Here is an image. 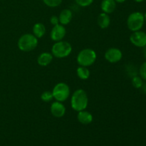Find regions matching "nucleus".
<instances>
[{
	"mask_svg": "<svg viewBox=\"0 0 146 146\" xmlns=\"http://www.w3.org/2000/svg\"><path fill=\"white\" fill-rule=\"evenodd\" d=\"M88 104V97L84 89H77L71 96V106L75 111H81L86 110Z\"/></svg>",
	"mask_w": 146,
	"mask_h": 146,
	"instance_id": "1",
	"label": "nucleus"
},
{
	"mask_svg": "<svg viewBox=\"0 0 146 146\" xmlns=\"http://www.w3.org/2000/svg\"><path fill=\"white\" fill-rule=\"evenodd\" d=\"M38 42V38L34 34H25L19 37L17 42V46L20 51L29 52L36 48Z\"/></svg>",
	"mask_w": 146,
	"mask_h": 146,
	"instance_id": "2",
	"label": "nucleus"
},
{
	"mask_svg": "<svg viewBox=\"0 0 146 146\" xmlns=\"http://www.w3.org/2000/svg\"><path fill=\"white\" fill-rule=\"evenodd\" d=\"M97 55L96 51L92 48H84L82 49L76 57V61L81 66L88 67L93 65L96 60Z\"/></svg>",
	"mask_w": 146,
	"mask_h": 146,
	"instance_id": "3",
	"label": "nucleus"
},
{
	"mask_svg": "<svg viewBox=\"0 0 146 146\" xmlns=\"http://www.w3.org/2000/svg\"><path fill=\"white\" fill-rule=\"evenodd\" d=\"M72 51V46L69 42L60 41L56 42L51 48L53 56L58 58H64L68 56Z\"/></svg>",
	"mask_w": 146,
	"mask_h": 146,
	"instance_id": "4",
	"label": "nucleus"
},
{
	"mask_svg": "<svg viewBox=\"0 0 146 146\" xmlns=\"http://www.w3.org/2000/svg\"><path fill=\"white\" fill-rule=\"evenodd\" d=\"M144 22V14L140 11H135L128 16L127 19V27L133 32L140 31L143 27Z\"/></svg>",
	"mask_w": 146,
	"mask_h": 146,
	"instance_id": "5",
	"label": "nucleus"
},
{
	"mask_svg": "<svg viewBox=\"0 0 146 146\" xmlns=\"http://www.w3.org/2000/svg\"><path fill=\"white\" fill-rule=\"evenodd\" d=\"M54 99L59 102H64L69 97L71 91L70 88L66 83L60 82L56 84L52 90Z\"/></svg>",
	"mask_w": 146,
	"mask_h": 146,
	"instance_id": "6",
	"label": "nucleus"
},
{
	"mask_svg": "<svg viewBox=\"0 0 146 146\" xmlns=\"http://www.w3.org/2000/svg\"><path fill=\"white\" fill-rule=\"evenodd\" d=\"M130 41L133 45L139 48L146 46V33L144 31H133L130 36Z\"/></svg>",
	"mask_w": 146,
	"mask_h": 146,
	"instance_id": "7",
	"label": "nucleus"
},
{
	"mask_svg": "<svg viewBox=\"0 0 146 146\" xmlns=\"http://www.w3.org/2000/svg\"><path fill=\"white\" fill-rule=\"evenodd\" d=\"M105 59L107 61L111 64H115L118 63L122 59L123 53L119 48H110L107 50L104 54Z\"/></svg>",
	"mask_w": 146,
	"mask_h": 146,
	"instance_id": "8",
	"label": "nucleus"
},
{
	"mask_svg": "<svg viewBox=\"0 0 146 146\" xmlns=\"http://www.w3.org/2000/svg\"><path fill=\"white\" fill-rule=\"evenodd\" d=\"M66 34V29L62 24H57L54 26L50 34L51 38L55 42L62 41Z\"/></svg>",
	"mask_w": 146,
	"mask_h": 146,
	"instance_id": "9",
	"label": "nucleus"
},
{
	"mask_svg": "<svg viewBox=\"0 0 146 146\" xmlns=\"http://www.w3.org/2000/svg\"><path fill=\"white\" fill-rule=\"evenodd\" d=\"M50 111L53 116L56 118H61L66 113V107L62 102L56 101L51 104Z\"/></svg>",
	"mask_w": 146,
	"mask_h": 146,
	"instance_id": "10",
	"label": "nucleus"
},
{
	"mask_svg": "<svg viewBox=\"0 0 146 146\" xmlns=\"http://www.w3.org/2000/svg\"><path fill=\"white\" fill-rule=\"evenodd\" d=\"M73 19V13L68 9H64L60 12L58 16L59 24L62 25H67Z\"/></svg>",
	"mask_w": 146,
	"mask_h": 146,
	"instance_id": "11",
	"label": "nucleus"
},
{
	"mask_svg": "<svg viewBox=\"0 0 146 146\" xmlns=\"http://www.w3.org/2000/svg\"><path fill=\"white\" fill-rule=\"evenodd\" d=\"M116 8V2L115 0H103L101 4V9L106 14H111Z\"/></svg>",
	"mask_w": 146,
	"mask_h": 146,
	"instance_id": "12",
	"label": "nucleus"
},
{
	"mask_svg": "<svg viewBox=\"0 0 146 146\" xmlns=\"http://www.w3.org/2000/svg\"><path fill=\"white\" fill-rule=\"evenodd\" d=\"M93 115L88 111H78V115H77V119H78V122L81 123L83 125H88L91 123L93 121Z\"/></svg>",
	"mask_w": 146,
	"mask_h": 146,
	"instance_id": "13",
	"label": "nucleus"
},
{
	"mask_svg": "<svg viewBox=\"0 0 146 146\" xmlns=\"http://www.w3.org/2000/svg\"><path fill=\"white\" fill-rule=\"evenodd\" d=\"M53 61L52 54L48 52H43L38 56L37 63L41 66H47Z\"/></svg>",
	"mask_w": 146,
	"mask_h": 146,
	"instance_id": "14",
	"label": "nucleus"
},
{
	"mask_svg": "<svg viewBox=\"0 0 146 146\" xmlns=\"http://www.w3.org/2000/svg\"><path fill=\"white\" fill-rule=\"evenodd\" d=\"M97 23L100 28L105 29L109 27L110 24H111V19L108 14L102 12L98 15V19H97Z\"/></svg>",
	"mask_w": 146,
	"mask_h": 146,
	"instance_id": "15",
	"label": "nucleus"
},
{
	"mask_svg": "<svg viewBox=\"0 0 146 146\" xmlns=\"http://www.w3.org/2000/svg\"><path fill=\"white\" fill-rule=\"evenodd\" d=\"M33 34L37 38H42L46 34V27L42 23H36L33 27Z\"/></svg>",
	"mask_w": 146,
	"mask_h": 146,
	"instance_id": "16",
	"label": "nucleus"
},
{
	"mask_svg": "<svg viewBox=\"0 0 146 146\" xmlns=\"http://www.w3.org/2000/svg\"><path fill=\"white\" fill-rule=\"evenodd\" d=\"M76 74L80 79L87 80L90 77V70L87 67L80 66L76 69Z\"/></svg>",
	"mask_w": 146,
	"mask_h": 146,
	"instance_id": "17",
	"label": "nucleus"
},
{
	"mask_svg": "<svg viewBox=\"0 0 146 146\" xmlns=\"http://www.w3.org/2000/svg\"><path fill=\"white\" fill-rule=\"evenodd\" d=\"M41 101L46 103L50 102V101H52L54 99L52 91H46L44 92H43L41 95Z\"/></svg>",
	"mask_w": 146,
	"mask_h": 146,
	"instance_id": "18",
	"label": "nucleus"
},
{
	"mask_svg": "<svg viewBox=\"0 0 146 146\" xmlns=\"http://www.w3.org/2000/svg\"><path fill=\"white\" fill-rule=\"evenodd\" d=\"M131 82H132V85L133 86L134 88H138V89L141 88L143 84V79L141 76H135L133 77Z\"/></svg>",
	"mask_w": 146,
	"mask_h": 146,
	"instance_id": "19",
	"label": "nucleus"
},
{
	"mask_svg": "<svg viewBox=\"0 0 146 146\" xmlns=\"http://www.w3.org/2000/svg\"><path fill=\"white\" fill-rule=\"evenodd\" d=\"M43 2L49 7H58L62 3V0H42Z\"/></svg>",
	"mask_w": 146,
	"mask_h": 146,
	"instance_id": "20",
	"label": "nucleus"
},
{
	"mask_svg": "<svg viewBox=\"0 0 146 146\" xmlns=\"http://www.w3.org/2000/svg\"><path fill=\"white\" fill-rule=\"evenodd\" d=\"M126 72L132 78L135 76H138V71H137L136 68L131 64H129L128 66H126Z\"/></svg>",
	"mask_w": 146,
	"mask_h": 146,
	"instance_id": "21",
	"label": "nucleus"
},
{
	"mask_svg": "<svg viewBox=\"0 0 146 146\" xmlns=\"http://www.w3.org/2000/svg\"><path fill=\"white\" fill-rule=\"evenodd\" d=\"M94 0H75L76 3L81 7H86L91 5Z\"/></svg>",
	"mask_w": 146,
	"mask_h": 146,
	"instance_id": "22",
	"label": "nucleus"
},
{
	"mask_svg": "<svg viewBox=\"0 0 146 146\" xmlns=\"http://www.w3.org/2000/svg\"><path fill=\"white\" fill-rule=\"evenodd\" d=\"M139 74L143 80L146 81V61L139 68Z\"/></svg>",
	"mask_w": 146,
	"mask_h": 146,
	"instance_id": "23",
	"label": "nucleus"
},
{
	"mask_svg": "<svg viewBox=\"0 0 146 146\" xmlns=\"http://www.w3.org/2000/svg\"><path fill=\"white\" fill-rule=\"evenodd\" d=\"M50 22L53 26L57 25L59 24V19H58V17H56L55 15H53L52 17L50 18Z\"/></svg>",
	"mask_w": 146,
	"mask_h": 146,
	"instance_id": "24",
	"label": "nucleus"
},
{
	"mask_svg": "<svg viewBox=\"0 0 146 146\" xmlns=\"http://www.w3.org/2000/svg\"><path fill=\"white\" fill-rule=\"evenodd\" d=\"M141 89H142V91H143L144 93H146V84H143V86H141Z\"/></svg>",
	"mask_w": 146,
	"mask_h": 146,
	"instance_id": "25",
	"label": "nucleus"
},
{
	"mask_svg": "<svg viewBox=\"0 0 146 146\" xmlns=\"http://www.w3.org/2000/svg\"><path fill=\"white\" fill-rule=\"evenodd\" d=\"M125 1H126V0H115V2H117V3H120V4H121V3L125 2Z\"/></svg>",
	"mask_w": 146,
	"mask_h": 146,
	"instance_id": "26",
	"label": "nucleus"
},
{
	"mask_svg": "<svg viewBox=\"0 0 146 146\" xmlns=\"http://www.w3.org/2000/svg\"><path fill=\"white\" fill-rule=\"evenodd\" d=\"M143 56H144V58L146 60V46L144 47V49H143Z\"/></svg>",
	"mask_w": 146,
	"mask_h": 146,
	"instance_id": "27",
	"label": "nucleus"
},
{
	"mask_svg": "<svg viewBox=\"0 0 146 146\" xmlns=\"http://www.w3.org/2000/svg\"><path fill=\"white\" fill-rule=\"evenodd\" d=\"M134 1H135V2H138V3H141V2H143V1H144V0H134Z\"/></svg>",
	"mask_w": 146,
	"mask_h": 146,
	"instance_id": "28",
	"label": "nucleus"
},
{
	"mask_svg": "<svg viewBox=\"0 0 146 146\" xmlns=\"http://www.w3.org/2000/svg\"><path fill=\"white\" fill-rule=\"evenodd\" d=\"M144 19H145V21H146V13L144 14Z\"/></svg>",
	"mask_w": 146,
	"mask_h": 146,
	"instance_id": "29",
	"label": "nucleus"
}]
</instances>
